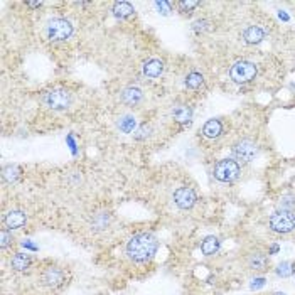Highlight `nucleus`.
Returning a JSON list of instances; mask_svg holds the SVG:
<instances>
[{
  "mask_svg": "<svg viewBox=\"0 0 295 295\" xmlns=\"http://www.w3.org/2000/svg\"><path fill=\"white\" fill-rule=\"evenodd\" d=\"M159 250V239L152 233H137L127 241L125 253L135 263H147Z\"/></svg>",
  "mask_w": 295,
  "mask_h": 295,
  "instance_id": "f257e3e1",
  "label": "nucleus"
},
{
  "mask_svg": "<svg viewBox=\"0 0 295 295\" xmlns=\"http://www.w3.org/2000/svg\"><path fill=\"white\" fill-rule=\"evenodd\" d=\"M69 282V271L61 265H48L39 271V283L48 290H61Z\"/></svg>",
  "mask_w": 295,
  "mask_h": 295,
  "instance_id": "f03ea898",
  "label": "nucleus"
},
{
  "mask_svg": "<svg viewBox=\"0 0 295 295\" xmlns=\"http://www.w3.org/2000/svg\"><path fill=\"white\" fill-rule=\"evenodd\" d=\"M270 229L278 234L292 233L295 229V211L278 209L270 216Z\"/></svg>",
  "mask_w": 295,
  "mask_h": 295,
  "instance_id": "7ed1b4c3",
  "label": "nucleus"
},
{
  "mask_svg": "<svg viewBox=\"0 0 295 295\" xmlns=\"http://www.w3.org/2000/svg\"><path fill=\"white\" fill-rule=\"evenodd\" d=\"M73 34V24L63 17H58V19H53L48 22L46 26V36H48L49 41L53 43H59V41H66L71 38Z\"/></svg>",
  "mask_w": 295,
  "mask_h": 295,
  "instance_id": "20e7f679",
  "label": "nucleus"
},
{
  "mask_svg": "<svg viewBox=\"0 0 295 295\" xmlns=\"http://www.w3.org/2000/svg\"><path fill=\"white\" fill-rule=\"evenodd\" d=\"M213 174L219 182H233V181H236L239 177V174H241V167H239V164L233 159H221L219 162L214 165Z\"/></svg>",
  "mask_w": 295,
  "mask_h": 295,
  "instance_id": "39448f33",
  "label": "nucleus"
},
{
  "mask_svg": "<svg viewBox=\"0 0 295 295\" xmlns=\"http://www.w3.org/2000/svg\"><path fill=\"white\" fill-rule=\"evenodd\" d=\"M73 101V96L69 91L56 88V90H51L48 93L43 95V103L51 110H56V112H61V110L69 108Z\"/></svg>",
  "mask_w": 295,
  "mask_h": 295,
  "instance_id": "423d86ee",
  "label": "nucleus"
},
{
  "mask_svg": "<svg viewBox=\"0 0 295 295\" xmlns=\"http://www.w3.org/2000/svg\"><path fill=\"white\" fill-rule=\"evenodd\" d=\"M229 76L234 83H248L251 80H255L256 76V66L250 61H236L229 69Z\"/></svg>",
  "mask_w": 295,
  "mask_h": 295,
  "instance_id": "0eeeda50",
  "label": "nucleus"
},
{
  "mask_svg": "<svg viewBox=\"0 0 295 295\" xmlns=\"http://www.w3.org/2000/svg\"><path fill=\"white\" fill-rule=\"evenodd\" d=\"M258 154V147L255 142L248 140V138H245V140H239L238 144H234L233 147V155L236 157L238 160H241V162H251L253 159L256 157Z\"/></svg>",
  "mask_w": 295,
  "mask_h": 295,
  "instance_id": "6e6552de",
  "label": "nucleus"
},
{
  "mask_svg": "<svg viewBox=\"0 0 295 295\" xmlns=\"http://www.w3.org/2000/svg\"><path fill=\"white\" fill-rule=\"evenodd\" d=\"M172 199H174V202H176V206L179 207V209H191V207L196 204L197 196H196L194 189L179 187V189L174 191Z\"/></svg>",
  "mask_w": 295,
  "mask_h": 295,
  "instance_id": "1a4fd4ad",
  "label": "nucleus"
},
{
  "mask_svg": "<svg viewBox=\"0 0 295 295\" xmlns=\"http://www.w3.org/2000/svg\"><path fill=\"white\" fill-rule=\"evenodd\" d=\"M110 224H112V213L107 209L95 211V213L90 216V228L93 233L105 231V229H108Z\"/></svg>",
  "mask_w": 295,
  "mask_h": 295,
  "instance_id": "9d476101",
  "label": "nucleus"
},
{
  "mask_svg": "<svg viewBox=\"0 0 295 295\" xmlns=\"http://www.w3.org/2000/svg\"><path fill=\"white\" fill-rule=\"evenodd\" d=\"M268 265H270L268 256H266L265 253H261V251H253V253H250V255L246 256L248 270L255 271V273H261V271L268 270Z\"/></svg>",
  "mask_w": 295,
  "mask_h": 295,
  "instance_id": "9b49d317",
  "label": "nucleus"
},
{
  "mask_svg": "<svg viewBox=\"0 0 295 295\" xmlns=\"http://www.w3.org/2000/svg\"><path fill=\"white\" fill-rule=\"evenodd\" d=\"M27 223V214L21 209H12L4 216V228L7 229H21L22 226H26Z\"/></svg>",
  "mask_w": 295,
  "mask_h": 295,
  "instance_id": "f8f14e48",
  "label": "nucleus"
},
{
  "mask_svg": "<svg viewBox=\"0 0 295 295\" xmlns=\"http://www.w3.org/2000/svg\"><path fill=\"white\" fill-rule=\"evenodd\" d=\"M9 263H11V268L14 271H26L31 268L32 263H34V258H32L29 253L17 251L11 256V261H9Z\"/></svg>",
  "mask_w": 295,
  "mask_h": 295,
  "instance_id": "ddd939ff",
  "label": "nucleus"
},
{
  "mask_svg": "<svg viewBox=\"0 0 295 295\" xmlns=\"http://www.w3.org/2000/svg\"><path fill=\"white\" fill-rule=\"evenodd\" d=\"M142 98H144V93L137 86H128V88L122 91V101L128 105V107H137L142 101Z\"/></svg>",
  "mask_w": 295,
  "mask_h": 295,
  "instance_id": "4468645a",
  "label": "nucleus"
},
{
  "mask_svg": "<svg viewBox=\"0 0 295 295\" xmlns=\"http://www.w3.org/2000/svg\"><path fill=\"white\" fill-rule=\"evenodd\" d=\"M21 177H22V169L19 167V165L9 164V165H6V167L2 169V179H4V182L16 184L17 181H21Z\"/></svg>",
  "mask_w": 295,
  "mask_h": 295,
  "instance_id": "2eb2a0df",
  "label": "nucleus"
},
{
  "mask_svg": "<svg viewBox=\"0 0 295 295\" xmlns=\"http://www.w3.org/2000/svg\"><path fill=\"white\" fill-rule=\"evenodd\" d=\"M219 246H221V241L216 236H207L202 239L201 243V251L204 256H213L216 253L219 251Z\"/></svg>",
  "mask_w": 295,
  "mask_h": 295,
  "instance_id": "dca6fc26",
  "label": "nucleus"
},
{
  "mask_svg": "<svg viewBox=\"0 0 295 295\" xmlns=\"http://www.w3.org/2000/svg\"><path fill=\"white\" fill-rule=\"evenodd\" d=\"M243 39H245L246 44H260L265 39V32L258 26H251L243 32Z\"/></svg>",
  "mask_w": 295,
  "mask_h": 295,
  "instance_id": "f3484780",
  "label": "nucleus"
},
{
  "mask_svg": "<svg viewBox=\"0 0 295 295\" xmlns=\"http://www.w3.org/2000/svg\"><path fill=\"white\" fill-rule=\"evenodd\" d=\"M164 73V63L160 59H149L144 64V75L149 78H159Z\"/></svg>",
  "mask_w": 295,
  "mask_h": 295,
  "instance_id": "a211bd4d",
  "label": "nucleus"
},
{
  "mask_svg": "<svg viewBox=\"0 0 295 295\" xmlns=\"http://www.w3.org/2000/svg\"><path fill=\"white\" fill-rule=\"evenodd\" d=\"M135 14V9H133L132 4L128 2H115L113 4V16L117 19H128Z\"/></svg>",
  "mask_w": 295,
  "mask_h": 295,
  "instance_id": "6ab92c4d",
  "label": "nucleus"
},
{
  "mask_svg": "<svg viewBox=\"0 0 295 295\" xmlns=\"http://www.w3.org/2000/svg\"><path fill=\"white\" fill-rule=\"evenodd\" d=\"M223 133V123L219 120H209L202 127V135L207 138H218Z\"/></svg>",
  "mask_w": 295,
  "mask_h": 295,
  "instance_id": "aec40b11",
  "label": "nucleus"
},
{
  "mask_svg": "<svg viewBox=\"0 0 295 295\" xmlns=\"http://www.w3.org/2000/svg\"><path fill=\"white\" fill-rule=\"evenodd\" d=\"M172 115H174V120L179 123H182V125H189L191 123V110L187 107H184V105H179V107H174L172 110Z\"/></svg>",
  "mask_w": 295,
  "mask_h": 295,
  "instance_id": "412c9836",
  "label": "nucleus"
},
{
  "mask_svg": "<svg viewBox=\"0 0 295 295\" xmlns=\"http://www.w3.org/2000/svg\"><path fill=\"white\" fill-rule=\"evenodd\" d=\"M202 83H204V78H202L201 73H191V75H187L186 78V86L191 90H197L202 86Z\"/></svg>",
  "mask_w": 295,
  "mask_h": 295,
  "instance_id": "4be33fe9",
  "label": "nucleus"
},
{
  "mask_svg": "<svg viewBox=\"0 0 295 295\" xmlns=\"http://www.w3.org/2000/svg\"><path fill=\"white\" fill-rule=\"evenodd\" d=\"M14 243V236H12V231L7 228H2V231H0V246H2V250H6L7 246H11Z\"/></svg>",
  "mask_w": 295,
  "mask_h": 295,
  "instance_id": "5701e85b",
  "label": "nucleus"
},
{
  "mask_svg": "<svg viewBox=\"0 0 295 295\" xmlns=\"http://www.w3.org/2000/svg\"><path fill=\"white\" fill-rule=\"evenodd\" d=\"M275 271H276V275H278V276H283V278H287V276H290V275L293 273L292 263H290V261H282V263H280L275 268Z\"/></svg>",
  "mask_w": 295,
  "mask_h": 295,
  "instance_id": "b1692460",
  "label": "nucleus"
},
{
  "mask_svg": "<svg viewBox=\"0 0 295 295\" xmlns=\"http://www.w3.org/2000/svg\"><path fill=\"white\" fill-rule=\"evenodd\" d=\"M280 209L295 211V196H283L280 199Z\"/></svg>",
  "mask_w": 295,
  "mask_h": 295,
  "instance_id": "393cba45",
  "label": "nucleus"
},
{
  "mask_svg": "<svg viewBox=\"0 0 295 295\" xmlns=\"http://www.w3.org/2000/svg\"><path fill=\"white\" fill-rule=\"evenodd\" d=\"M197 6H199V2H194V0H181V2H177V7L181 12H191Z\"/></svg>",
  "mask_w": 295,
  "mask_h": 295,
  "instance_id": "a878e982",
  "label": "nucleus"
},
{
  "mask_svg": "<svg viewBox=\"0 0 295 295\" xmlns=\"http://www.w3.org/2000/svg\"><path fill=\"white\" fill-rule=\"evenodd\" d=\"M118 125H120V128H122L123 132L128 133V132H132V128H133V125H135V122H133L132 117H123L122 120H120Z\"/></svg>",
  "mask_w": 295,
  "mask_h": 295,
  "instance_id": "bb28decb",
  "label": "nucleus"
},
{
  "mask_svg": "<svg viewBox=\"0 0 295 295\" xmlns=\"http://www.w3.org/2000/svg\"><path fill=\"white\" fill-rule=\"evenodd\" d=\"M209 22L204 21V19H201V21H196L194 24H192V29H194V32H204L209 29Z\"/></svg>",
  "mask_w": 295,
  "mask_h": 295,
  "instance_id": "cd10ccee",
  "label": "nucleus"
},
{
  "mask_svg": "<svg viewBox=\"0 0 295 295\" xmlns=\"http://www.w3.org/2000/svg\"><path fill=\"white\" fill-rule=\"evenodd\" d=\"M155 7L159 9V12H160V14H164V16H167V14H170V7H172V6H170L169 2H164V0H162V2H155Z\"/></svg>",
  "mask_w": 295,
  "mask_h": 295,
  "instance_id": "c85d7f7f",
  "label": "nucleus"
},
{
  "mask_svg": "<svg viewBox=\"0 0 295 295\" xmlns=\"http://www.w3.org/2000/svg\"><path fill=\"white\" fill-rule=\"evenodd\" d=\"M149 132H150V127L149 125H142L140 130L137 132L135 138H137V140H142V138H145L147 135H149Z\"/></svg>",
  "mask_w": 295,
  "mask_h": 295,
  "instance_id": "c756f323",
  "label": "nucleus"
},
{
  "mask_svg": "<svg viewBox=\"0 0 295 295\" xmlns=\"http://www.w3.org/2000/svg\"><path fill=\"white\" fill-rule=\"evenodd\" d=\"M263 285H265V278H255L253 280V283H251V288L256 290V288L263 287Z\"/></svg>",
  "mask_w": 295,
  "mask_h": 295,
  "instance_id": "7c9ffc66",
  "label": "nucleus"
},
{
  "mask_svg": "<svg viewBox=\"0 0 295 295\" xmlns=\"http://www.w3.org/2000/svg\"><path fill=\"white\" fill-rule=\"evenodd\" d=\"M26 4L29 7H41V6H43V2H26Z\"/></svg>",
  "mask_w": 295,
  "mask_h": 295,
  "instance_id": "2f4dec72",
  "label": "nucleus"
},
{
  "mask_svg": "<svg viewBox=\"0 0 295 295\" xmlns=\"http://www.w3.org/2000/svg\"><path fill=\"white\" fill-rule=\"evenodd\" d=\"M273 295H285V293H283V292H275Z\"/></svg>",
  "mask_w": 295,
  "mask_h": 295,
  "instance_id": "473e14b6",
  "label": "nucleus"
},
{
  "mask_svg": "<svg viewBox=\"0 0 295 295\" xmlns=\"http://www.w3.org/2000/svg\"><path fill=\"white\" fill-rule=\"evenodd\" d=\"M213 295H221V293H213Z\"/></svg>",
  "mask_w": 295,
  "mask_h": 295,
  "instance_id": "72a5a7b5",
  "label": "nucleus"
}]
</instances>
